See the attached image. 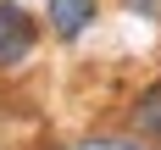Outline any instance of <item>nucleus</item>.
<instances>
[{"mask_svg":"<svg viewBox=\"0 0 161 150\" xmlns=\"http://www.w3.org/2000/svg\"><path fill=\"white\" fill-rule=\"evenodd\" d=\"M133 17H145V22H161V0H128Z\"/></svg>","mask_w":161,"mask_h":150,"instance_id":"39448f33","label":"nucleus"},{"mask_svg":"<svg viewBox=\"0 0 161 150\" xmlns=\"http://www.w3.org/2000/svg\"><path fill=\"white\" fill-rule=\"evenodd\" d=\"M78 150H139V139L133 133H106V139H83Z\"/></svg>","mask_w":161,"mask_h":150,"instance_id":"20e7f679","label":"nucleus"},{"mask_svg":"<svg viewBox=\"0 0 161 150\" xmlns=\"http://www.w3.org/2000/svg\"><path fill=\"white\" fill-rule=\"evenodd\" d=\"M128 122H133V133H139V139H161V78H156V83H145V89L133 95Z\"/></svg>","mask_w":161,"mask_h":150,"instance_id":"7ed1b4c3","label":"nucleus"},{"mask_svg":"<svg viewBox=\"0 0 161 150\" xmlns=\"http://www.w3.org/2000/svg\"><path fill=\"white\" fill-rule=\"evenodd\" d=\"M95 17H100V0H50L45 6V28L61 45H78L83 33L95 28Z\"/></svg>","mask_w":161,"mask_h":150,"instance_id":"f03ea898","label":"nucleus"},{"mask_svg":"<svg viewBox=\"0 0 161 150\" xmlns=\"http://www.w3.org/2000/svg\"><path fill=\"white\" fill-rule=\"evenodd\" d=\"M33 45H39V22H33L22 6L0 0V72L22 67V61L33 56Z\"/></svg>","mask_w":161,"mask_h":150,"instance_id":"f257e3e1","label":"nucleus"}]
</instances>
